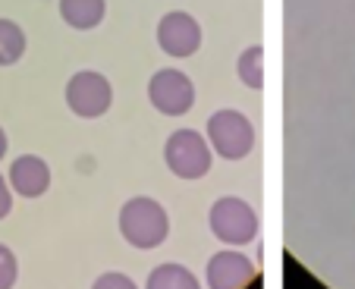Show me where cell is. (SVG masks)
<instances>
[{
	"label": "cell",
	"instance_id": "8992f818",
	"mask_svg": "<svg viewBox=\"0 0 355 289\" xmlns=\"http://www.w3.org/2000/svg\"><path fill=\"white\" fill-rule=\"evenodd\" d=\"M148 101L164 116H182L195 104V85L186 73L164 67L148 79Z\"/></svg>",
	"mask_w": 355,
	"mask_h": 289
},
{
	"label": "cell",
	"instance_id": "2e32d148",
	"mask_svg": "<svg viewBox=\"0 0 355 289\" xmlns=\"http://www.w3.org/2000/svg\"><path fill=\"white\" fill-rule=\"evenodd\" d=\"M13 211V189H10V182L0 176V220Z\"/></svg>",
	"mask_w": 355,
	"mask_h": 289
},
{
	"label": "cell",
	"instance_id": "9a60e30c",
	"mask_svg": "<svg viewBox=\"0 0 355 289\" xmlns=\"http://www.w3.org/2000/svg\"><path fill=\"white\" fill-rule=\"evenodd\" d=\"M92 289H139L132 283V277L120 274V270H107V274H101L98 280H94Z\"/></svg>",
	"mask_w": 355,
	"mask_h": 289
},
{
	"label": "cell",
	"instance_id": "277c9868",
	"mask_svg": "<svg viewBox=\"0 0 355 289\" xmlns=\"http://www.w3.org/2000/svg\"><path fill=\"white\" fill-rule=\"evenodd\" d=\"M208 223H211V233H214L223 245H230V249L255 243V236H258L255 208H252L245 198H236V195L217 198L208 214Z\"/></svg>",
	"mask_w": 355,
	"mask_h": 289
},
{
	"label": "cell",
	"instance_id": "5bb4252c",
	"mask_svg": "<svg viewBox=\"0 0 355 289\" xmlns=\"http://www.w3.org/2000/svg\"><path fill=\"white\" fill-rule=\"evenodd\" d=\"M16 277H19V264H16V255L0 243V289H13Z\"/></svg>",
	"mask_w": 355,
	"mask_h": 289
},
{
	"label": "cell",
	"instance_id": "5b68a950",
	"mask_svg": "<svg viewBox=\"0 0 355 289\" xmlns=\"http://www.w3.org/2000/svg\"><path fill=\"white\" fill-rule=\"evenodd\" d=\"M114 104V88H110L107 76L94 73V69H79L73 79L67 82V107L82 120H98L104 116Z\"/></svg>",
	"mask_w": 355,
	"mask_h": 289
},
{
	"label": "cell",
	"instance_id": "4fadbf2b",
	"mask_svg": "<svg viewBox=\"0 0 355 289\" xmlns=\"http://www.w3.org/2000/svg\"><path fill=\"white\" fill-rule=\"evenodd\" d=\"M236 73H239L242 85L261 91L264 88V47L261 44L245 47L242 57H239V63H236Z\"/></svg>",
	"mask_w": 355,
	"mask_h": 289
},
{
	"label": "cell",
	"instance_id": "7c38bea8",
	"mask_svg": "<svg viewBox=\"0 0 355 289\" xmlns=\"http://www.w3.org/2000/svg\"><path fill=\"white\" fill-rule=\"evenodd\" d=\"M26 54V32L13 19H0V67H13Z\"/></svg>",
	"mask_w": 355,
	"mask_h": 289
},
{
	"label": "cell",
	"instance_id": "6da1fadb",
	"mask_svg": "<svg viewBox=\"0 0 355 289\" xmlns=\"http://www.w3.org/2000/svg\"><path fill=\"white\" fill-rule=\"evenodd\" d=\"M120 233L132 249H157L170 233V217L161 202L148 195H135L120 208Z\"/></svg>",
	"mask_w": 355,
	"mask_h": 289
},
{
	"label": "cell",
	"instance_id": "e0dca14e",
	"mask_svg": "<svg viewBox=\"0 0 355 289\" xmlns=\"http://www.w3.org/2000/svg\"><path fill=\"white\" fill-rule=\"evenodd\" d=\"M7 148H10V139H7V132H3V126H0V161H3Z\"/></svg>",
	"mask_w": 355,
	"mask_h": 289
},
{
	"label": "cell",
	"instance_id": "3957f363",
	"mask_svg": "<svg viewBox=\"0 0 355 289\" xmlns=\"http://www.w3.org/2000/svg\"><path fill=\"white\" fill-rule=\"evenodd\" d=\"M164 161L176 179L192 182L208 176L211 164H214V151L198 129H176L164 145Z\"/></svg>",
	"mask_w": 355,
	"mask_h": 289
},
{
	"label": "cell",
	"instance_id": "30bf717a",
	"mask_svg": "<svg viewBox=\"0 0 355 289\" xmlns=\"http://www.w3.org/2000/svg\"><path fill=\"white\" fill-rule=\"evenodd\" d=\"M60 16L69 28L92 32L107 16V0H60Z\"/></svg>",
	"mask_w": 355,
	"mask_h": 289
},
{
	"label": "cell",
	"instance_id": "7a4b0ae2",
	"mask_svg": "<svg viewBox=\"0 0 355 289\" xmlns=\"http://www.w3.org/2000/svg\"><path fill=\"white\" fill-rule=\"evenodd\" d=\"M205 139H208L211 151L217 157H223V161H242V157H248L252 148H255V126H252V120L245 114H239L233 107H223L217 114H211Z\"/></svg>",
	"mask_w": 355,
	"mask_h": 289
},
{
	"label": "cell",
	"instance_id": "ba28073f",
	"mask_svg": "<svg viewBox=\"0 0 355 289\" xmlns=\"http://www.w3.org/2000/svg\"><path fill=\"white\" fill-rule=\"evenodd\" d=\"M205 280H208V289H245L248 283L255 280V264L248 261L242 252L227 245V249L217 252L208 261Z\"/></svg>",
	"mask_w": 355,
	"mask_h": 289
},
{
	"label": "cell",
	"instance_id": "8fae6325",
	"mask_svg": "<svg viewBox=\"0 0 355 289\" xmlns=\"http://www.w3.org/2000/svg\"><path fill=\"white\" fill-rule=\"evenodd\" d=\"M145 289H201V283L189 268L170 261V264H157V268L148 274Z\"/></svg>",
	"mask_w": 355,
	"mask_h": 289
},
{
	"label": "cell",
	"instance_id": "52a82bcc",
	"mask_svg": "<svg viewBox=\"0 0 355 289\" xmlns=\"http://www.w3.org/2000/svg\"><path fill=\"white\" fill-rule=\"evenodd\" d=\"M157 44L167 57H176V60H186V57L198 54L201 47V26L192 13H182V10H173L167 13L161 22H157Z\"/></svg>",
	"mask_w": 355,
	"mask_h": 289
},
{
	"label": "cell",
	"instance_id": "9c48e42d",
	"mask_svg": "<svg viewBox=\"0 0 355 289\" xmlns=\"http://www.w3.org/2000/svg\"><path fill=\"white\" fill-rule=\"evenodd\" d=\"M7 182L16 195L22 198H41L51 189V167H47L44 157L38 155H22L10 164Z\"/></svg>",
	"mask_w": 355,
	"mask_h": 289
}]
</instances>
